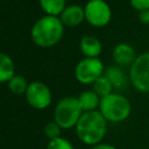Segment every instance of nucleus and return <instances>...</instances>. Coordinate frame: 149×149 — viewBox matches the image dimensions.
Here are the masks:
<instances>
[{"label": "nucleus", "instance_id": "nucleus-1", "mask_svg": "<svg viewBox=\"0 0 149 149\" xmlns=\"http://www.w3.org/2000/svg\"><path fill=\"white\" fill-rule=\"evenodd\" d=\"M76 128L78 139L88 146L101 143L107 130V120L99 111L84 112Z\"/></svg>", "mask_w": 149, "mask_h": 149}, {"label": "nucleus", "instance_id": "nucleus-2", "mask_svg": "<svg viewBox=\"0 0 149 149\" xmlns=\"http://www.w3.org/2000/svg\"><path fill=\"white\" fill-rule=\"evenodd\" d=\"M63 22L57 16L47 15L38 19L31 28L33 41L43 48L56 44L63 35Z\"/></svg>", "mask_w": 149, "mask_h": 149}, {"label": "nucleus", "instance_id": "nucleus-3", "mask_svg": "<svg viewBox=\"0 0 149 149\" xmlns=\"http://www.w3.org/2000/svg\"><path fill=\"white\" fill-rule=\"evenodd\" d=\"M132 111L129 100L120 93H111L100 98L99 112L102 116L111 122L125 121Z\"/></svg>", "mask_w": 149, "mask_h": 149}, {"label": "nucleus", "instance_id": "nucleus-4", "mask_svg": "<svg viewBox=\"0 0 149 149\" xmlns=\"http://www.w3.org/2000/svg\"><path fill=\"white\" fill-rule=\"evenodd\" d=\"M81 115L83 109L78 98L65 97L61 99L55 107L54 121L58 123L62 129H70L77 126Z\"/></svg>", "mask_w": 149, "mask_h": 149}, {"label": "nucleus", "instance_id": "nucleus-5", "mask_svg": "<svg viewBox=\"0 0 149 149\" xmlns=\"http://www.w3.org/2000/svg\"><path fill=\"white\" fill-rule=\"evenodd\" d=\"M130 80L141 92H149V52L136 57L130 66Z\"/></svg>", "mask_w": 149, "mask_h": 149}, {"label": "nucleus", "instance_id": "nucleus-6", "mask_svg": "<svg viewBox=\"0 0 149 149\" xmlns=\"http://www.w3.org/2000/svg\"><path fill=\"white\" fill-rule=\"evenodd\" d=\"M104 65L99 58H83L74 69V76L78 81L83 84L94 83L99 77L102 76Z\"/></svg>", "mask_w": 149, "mask_h": 149}, {"label": "nucleus", "instance_id": "nucleus-7", "mask_svg": "<svg viewBox=\"0 0 149 149\" xmlns=\"http://www.w3.org/2000/svg\"><path fill=\"white\" fill-rule=\"evenodd\" d=\"M85 19L95 27L106 26L111 20V8L104 0H90L85 8Z\"/></svg>", "mask_w": 149, "mask_h": 149}, {"label": "nucleus", "instance_id": "nucleus-8", "mask_svg": "<svg viewBox=\"0 0 149 149\" xmlns=\"http://www.w3.org/2000/svg\"><path fill=\"white\" fill-rule=\"evenodd\" d=\"M24 95L28 104L36 109H44L51 104V92L49 87L41 81L30 83Z\"/></svg>", "mask_w": 149, "mask_h": 149}, {"label": "nucleus", "instance_id": "nucleus-9", "mask_svg": "<svg viewBox=\"0 0 149 149\" xmlns=\"http://www.w3.org/2000/svg\"><path fill=\"white\" fill-rule=\"evenodd\" d=\"M84 17H85V10L81 6L70 5V6L65 7V9L61 14L59 19L63 22V24L73 27V26H78L84 20Z\"/></svg>", "mask_w": 149, "mask_h": 149}, {"label": "nucleus", "instance_id": "nucleus-10", "mask_svg": "<svg viewBox=\"0 0 149 149\" xmlns=\"http://www.w3.org/2000/svg\"><path fill=\"white\" fill-rule=\"evenodd\" d=\"M113 59L115 61L116 64L121 66H127L129 64H133L135 58V52L134 49L127 44V43H119L115 45L113 50Z\"/></svg>", "mask_w": 149, "mask_h": 149}, {"label": "nucleus", "instance_id": "nucleus-11", "mask_svg": "<svg viewBox=\"0 0 149 149\" xmlns=\"http://www.w3.org/2000/svg\"><path fill=\"white\" fill-rule=\"evenodd\" d=\"M79 47L81 52L90 58H98V56L101 54V43L94 36H84L80 40Z\"/></svg>", "mask_w": 149, "mask_h": 149}, {"label": "nucleus", "instance_id": "nucleus-12", "mask_svg": "<svg viewBox=\"0 0 149 149\" xmlns=\"http://www.w3.org/2000/svg\"><path fill=\"white\" fill-rule=\"evenodd\" d=\"M83 112H92L100 105L99 95L94 91H84L78 97Z\"/></svg>", "mask_w": 149, "mask_h": 149}, {"label": "nucleus", "instance_id": "nucleus-13", "mask_svg": "<svg viewBox=\"0 0 149 149\" xmlns=\"http://www.w3.org/2000/svg\"><path fill=\"white\" fill-rule=\"evenodd\" d=\"M104 76H106L108 78V80L112 83L114 88L122 90V88L126 87V83H127L126 76H125V72L120 68H118V66H109V68L106 69Z\"/></svg>", "mask_w": 149, "mask_h": 149}, {"label": "nucleus", "instance_id": "nucleus-14", "mask_svg": "<svg viewBox=\"0 0 149 149\" xmlns=\"http://www.w3.org/2000/svg\"><path fill=\"white\" fill-rule=\"evenodd\" d=\"M14 77V64L6 54H0V81H9Z\"/></svg>", "mask_w": 149, "mask_h": 149}, {"label": "nucleus", "instance_id": "nucleus-15", "mask_svg": "<svg viewBox=\"0 0 149 149\" xmlns=\"http://www.w3.org/2000/svg\"><path fill=\"white\" fill-rule=\"evenodd\" d=\"M40 5L42 9L51 16L62 14L65 9V0H40Z\"/></svg>", "mask_w": 149, "mask_h": 149}, {"label": "nucleus", "instance_id": "nucleus-16", "mask_svg": "<svg viewBox=\"0 0 149 149\" xmlns=\"http://www.w3.org/2000/svg\"><path fill=\"white\" fill-rule=\"evenodd\" d=\"M112 88H113V85H112V83L108 80V78L106 76L99 77L93 83V91L98 95H100L101 98L111 94L112 93Z\"/></svg>", "mask_w": 149, "mask_h": 149}, {"label": "nucleus", "instance_id": "nucleus-17", "mask_svg": "<svg viewBox=\"0 0 149 149\" xmlns=\"http://www.w3.org/2000/svg\"><path fill=\"white\" fill-rule=\"evenodd\" d=\"M28 83L24 77L22 76H14L9 81H8V87L14 94H23L26 93L28 88Z\"/></svg>", "mask_w": 149, "mask_h": 149}, {"label": "nucleus", "instance_id": "nucleus-18", "mask_svg": "<svg viewBox=\"0 0 149 149\" xmlns=\"http://www.w3.org/2000/svg\"><path fill=\"white\" fill-rule=\"evenodd\" d=\"M61 132H62L61 126L58 123H56L55 121L48 122L44 126V135L49 139V141L55 140L57 137H61Z\"/></svg>", "mask_w": 149, "mask_h": 149}, {"label": "nucleus", "instance_id": "nucleus-19", "mask_svg": "<svg viewBox=\"0 0 149 149\" xmlns=\"http://www.w3.org/2000/svg\"><path fill=\"white\" fill-rule=\"evenodd\" d=\"M47 149H74V147L69 140L61 136L49 141L47 144Z\"/></svg>", "mask_w": 149, "mask_h": 149}, {"label": "nucleus", "instance_id": "nucleus-20", "mask_svg": "<svg viewBox=\"0 0 149 149\" xmlns=\"http://www.w3.org/2000/svg\"><path fill=\"white\" fill-rule=\"evenodd\" d=\"M132 6L137 10H146L149 9V0H130Z\"/></svg>", "mask_w": 149, "mask_h": 149}, {"label": "nucleus", "instance_id": "nucleus-21", "mask_svg": "<svg viewBox=\"0 0 149 149\" xmlns=\"http://www.w3.org/2000/svg\"><path fill=\"white\" fill-rule=\"evenodd\" d=\"M139 19L142 23H149V9L141 10L139 14Z\"/></svg>", "mask_w": 149, "mask_h": 149}, {"label": "nucleus", "instance_id": "nucleus-22", "mask_svg": "<svg viewBox=\"0 0 149 149\" xmlns=\"http://www.w3.org/2000/svg\"><path fill=\"white\" fill-rule=\"evenodd\" d=\"M91 149H116L114 146H112V144H109V143H99V144H95V146H93Z\"/></svg>", "mask_w": 149, "mask_h": 149}]
</instances>
